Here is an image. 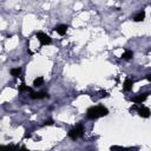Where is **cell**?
<instances>
[{
  "label": "cell",
  "mask_w": 151,
  "mask_h": 151,
  "mask_svg": "<svg viewBox=\"0 0 151 151\" xmlns=\"http://www.w3.org/2000/svg\"><path fill=\"white\" fill-rule=\"evenodd\" d=\"M148 95H149V93H142V95H138V96H136L132 100H134L135 103H137V104H140V103H143L144 100L148 98Z\"/></svg>",
  "instance_id": "obj_7"
},
{
  "label": "cell",
  "mask_w": 151,
  "mask_h": 151,
  "mask_svg": "<svg viewBox=\"0 0 151 151\" xmlns=\"http://www.w3.org/2000/svg\"><path fill=\"white\" fill-rule=\"evenodd\" d=\"M87 118L90 119H97L99 117H104L109 115V110L103 106V105H98V106H92L87 110Z\"/></svg>",
  "instance_id": "obj_1"
},
{
  "label": "cell",
  "mask_w": 151,
  "mask_h": 151,
  "mask_svg": "<svg viewBox=\"0 0 151 151\" xmlns=\"http://www.w3.org/2000/svg\"><path fill=\"white\" fill-rule=\"evenodd\" d=\"M138 115L142 117V118H149L150 115H151V111H150V109L146 107V106H142V107H139L138 109Z\"/></svg>",
  "instance_id": "obj_4"
},
{
  "label": "cell",
  "mask_w": 151,
  "mask_h": 151,
  "mask_svg": "<svg viewBox=\"0 0 151 151\" xmlns=\"http://www.w3.org/2000/svg\"><path fill=\"white\" fill-rule=\"evenodd\" d=\"M45 125H52L53 124V120L52 119H48V120H45V123H44Z\"/></svg>",
  "instance_id": "obj_14"
},
{
  "label": "cell",
  "mask_w": 151,
  "mask_h": 151,
  "mask_svg": "<svg viewBox=\"0 0 151 151\" xmlns=\"http://www.w3.org/2000/svg\"><path fill=\"white\" fill-rule=\"evenodd\" d=\"M144 18H145V12L144 11H142V12H139L136 17H135V21H137V23H139V21H143L144 20Z\"/></svg>",
  "instance_id": "obj_9"
},
{
  "label": "cell",
  "mask_w": 151,
  "mask_h": 151,
  "mask_svg": "<svg viewBox=\"0 0 151 151\" xmlns=\"http://www.w3.org/2000/svg\"><path fill=\"white\" fill-rule=\"evenodd\" d=\"M44 84V78L43 77H38L34 79V82H33V86L38 87V86H42Z\"/></svg>",
  "instance_id": "obj_10"
},
{
  "label": "cell",
  "mask_w": 151,
  "mask_h": 151,
  "mask_svg": "<svg viewBox=\"0 0 151 151\" xmlns=\"http://www.w3.org/2000/svg\"><path fill=\"white\" fill-rule=\"evenodd\" d=\"M32 99H43V98H50V95L46 92H32L31 93Z\"/></svg>",
  "instance_id": "obj_5"
},
{
  "label": "cell",
  "mask_w": 151,
  "mask_h": 151,
  "mask_svg": "<svg viewBox=\"0 0 151 151\" xmlns=\"http://www.w3.org/2000/svg\"><path fill=\"white\" fill-rule=\"evenodd\" d=\"M19 91L20 92H23V91H27V92H32V89L31 87H28V86H25V85H21L19 87Z\"/></svg>",
  "instance_id": "obj_13"
},
{
  "label": "cell",
  "mask_w": 151,
  "mask_h": 151,
  "mask_svg": "<svg viewBox=\"0 0 151 151\" xmlns=\"http://www.w3.org/2000/svg\"><path fill=\"white\" fill-rule=\"evenodd\" d=\"M54 31L60 36H64L67 31V25H58V26H56Z\"/></svg>",
  "instance_id": "obj_6"
},
{
  "label": "cell",
  "mask_w": 151,
  "mask_h": 151,
  "mask_svg": "<svg viewBox=\"0 0 151 151\" xmlns=\"http://www.w3.org/2000/svg\"><path fill=\"white\" fill-rule=\"evenodd\" d=\"M20 74H21V68H20V67H17V68H12L11 70V76L19 77Z\"/></svg>",
  "instance_id": "obj_11"
},
{
  "label": "cell",
  "mask_w": 151,
  "mask_h": 151,
  "mask_svg": "<svg viewBox=\"0 0 151 151\" xmlns=\"http://www.w3.org/2000/svg\"><path fill=\"white\" fill-rule=\"evenodd\" d=\"M36 36L39 39V42L42 43V45H50V44L52 43L51 37L47 36V34H45V33H43V32H38Z\"/></svg>",
  "instance_id": "obj_3"
},
{
  "label": "cell",
  "mask_w": 151,
  "mask_h": 151,
  "mask_svg": "<svg viewBox=\"0 0 151 151\" xmlns=\"http://www.w3.org/2000/svg\"><path fill=\"white\" fill-rule=\"evenodd\" d=\"M132 86H134V80L128 78L124 82V90H125V91H130V90L132 89Z\"/></svg>",
  "instance_id": "obj_8"
},
{
  "label": "cell",
  "mask_w": 151,
  "mask_h": 151,
  "mask_svg": "<svg viewBox=\"0 0 151 151\" xmlns=\"http://www.w3.org/2000/svg\"><path fill=\"white\" fill-rule=\"evenodd\" d=\"M25 138H30V137H31V134H28L27 131H26V134H25V136H24Z\"/></svg>",
  "instance_id": "obj_15"
},
{
  "label": "cell",
  "mask_w": 151,
  "mask_h": 151,
  "mask_svg": "<svg viewBox=\"0 0 151 151\" xmlns=\"http://www.w3.org/2000/svg\"><path fill=\"white\" fill-rule=\"evenodd\" d=\"M134 57V52L132 51H125L124 53H123V56H122V58H124V59H126V60H129V59H131Z\"/></svg>",
  "instance_id": "obj_12"
},
{
  "label": "cell",
  "mask_w": 151,
  "mask_h": 151,
  "mask_svg": "<svg viewBox=\"0 0 151 151\" xmlns=\"http://www.w3.org/2000/svg\"><path fill=\"white\" fill-rule=\"evenodd\" d=\"M83 135H84V130H83L82 125H78V126L71 129L68 131V137L71 138L72 140H76V139H78L80 137H83Z\"/></svg>",
  "instance_id": "obj_2"
},
{
  "label": "cell",
  "mask_w": 151,
  "mask_h": 151,
  "mask_svg": "<svg viewBox=\"0 0 151 151\" xmlns=\"http://www.w3.org/2000/svg\"><path fill=\"white\" fill-rule=\"evenodd\" d=\"M146 78H148V80H150V82H151V74H148Z\"/></svg>",
  "instance_id": "obj_16"
}]
</instances>
